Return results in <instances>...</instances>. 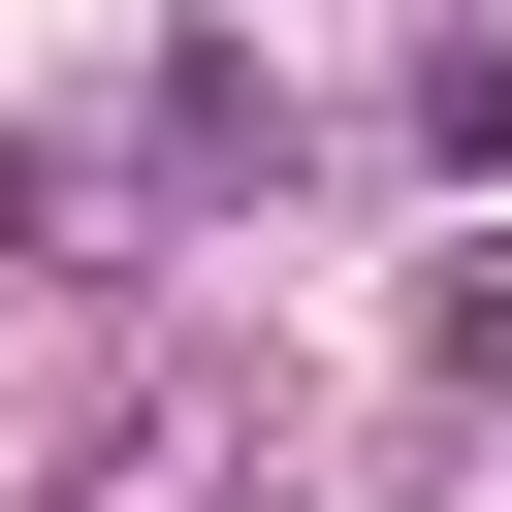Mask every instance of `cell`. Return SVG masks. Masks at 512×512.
Returning a JSON list of instances; mask_svg holds the SVG:
<instances>
[{
  "mask_svg": "<svg viewBox=\"0 0 512 512\" xmlns=\"http://www.w3.org/2000/svg\"><path fill=\"white\" fill-rule=\"evenodd\" d=\"M416 352H448V384H512V224H480V256L416 288Z\"/></svg>",
  "mask_w": 512,
  "mask_h": 512,
  "instance_id": "3957f363",
  "label": "cell"
},
{
  "mask_svg": "<svg viewBox=\"0 0 512 512\" xmlns=\"http://www.w3.org/2000/svg\"><path fill=\"white\" fill-rule=\"evenodd\" d=\"M256 160H288V96H256L224 32H160V64H128V192H256Z\"/></svg>",
  "mask_w": 512,
  "mask_h": 512,
  "instance_id": "7a4b0ae2",
  "label": "cell"
},
{
  "mask_svg": "<svg viewBox=\"0 0 512 512\" xmlns=\"http://www.w3.org/2000/svg\"><path fill=\"white\" fill-rule=\"evenodd\" d=\"M64 512H256V384H128L64 448Z\"/></svg>",
  "mask_w": 512,
  "mask_h": 512,
  "instance_id": "6da1fadb",
  "label": "cell"
}]
</instances>
